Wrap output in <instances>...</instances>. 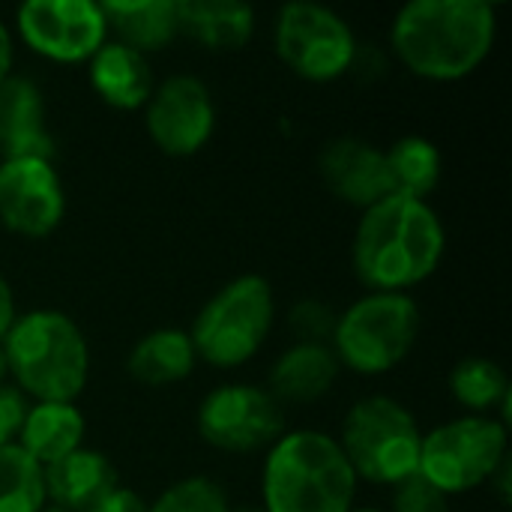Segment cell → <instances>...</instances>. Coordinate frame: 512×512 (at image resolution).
Returning <instances> with one entry per match:
<instances>
[{
	"mask_svg": "<svg viewBox=\"0 0 512 512\" xmlns=\"http://www.w3.org/2000/svg\"><path fill=\"white\" fill-rule=\"evenodd\" d=\"M498 39V9L483 0H411L390 24V54L414 78L453 84L474 75Z\"/></svg>",
	"mask_w": 512,
	"mask_h": 512,
	"instance_id": "2",
	"label": "cell"
},
{
	"mask_svg": "<svg viewBox=\"0 0 512 512\" xmlns=\"http://www.w3.org/2000/svg\"><path fill=\"white\" fill-rule=\"evenodd\" d=\"M87 512H147V504H144L141 495H135V492L120 486L117 492H111L105 501H99L93 510Z\"/></svg>",
	"mask_w": 512,
	"mask_h": 512,
	"instance_id": "31",
	"label": "cell"
},
{
	"mask_svg": "<svg viewBox=\"0 0 512 512\" xmlns=\"http://www.w3.org/2000/svg\"><path fill=\"white\" fill-rule=\"evenodd\" d=\"M318 174L327 192L360 213L393 195L387 156L360 135H336L318 153Z\"/></svg>",
	"mask_w": 512,
	"mask_h": 512,
	"instance_id": "14",
	"label": "cell"
},
{
	"mask_svg": "<svg viewBox=\"0 0 512 512\" xmlns=\"http://www.w3.org/2000/svg\"><path fill=\"white\" fill-rule=\"evenodd\" d=\"M387 69V51L381 45H363L357 42V54H354V63H351V72H357L360 78H381Z\"/></svg>",
	"mask_w": 512,
	"mask_h": 512,
	"instance_id": "30",
	"label": "cell"
},
{
	"mask_svg": "<svg viewBox=\"0 0 512 512\" xmlns=\"http://www.w3.org/2000/svg\"><path fill=\"white\" fill-rule=\"evenodd\" d=\"M48 111L39 84L9 72L0 81V156L3 159H54Z\"/></svg>",
	"mask_w": 512,
	"mask_h": 512,
	"instance_id": "15",
	"label": "cell"
},
{
	"mask_svg": "<svg viewBox=\"0 0 512 512\" xmlns=\"http://www.w3.org/2000/svg\"><path fill=\"white\" fill-rule=\"evenodd\" d=\"M198 366L189 330L156 327L144 333L126 354V372L135 384L150 390H165L186 381Z\"/></svg>",
	"mask_w": 512,
	"mask_h": 512,
	"instance_id": "19",
	"label": "cell"
},
{
	"mask_svg": "<svg viewBox=\"0 0 512 512\" xmlns=\"http://www.w3.org/2000/svg\"><path fill=\"white\" fill-rule=\"evenodd\" d=\"M231 512H264L261 507H246V510H231Z\"/></svg>",
	"mask_w": 512,
	"mask_h": 512,
	"instance_id": "37",
	"label": "cell"
},
{
	"mask_svg": "<svg viewBox=\"0 0 512 512\" xmlns=\"http://www.w3.org/2000/svg\"><path fill=\"white\" fill-rule=\"evenodd\" d=\"M357 486L336 435L321 429H285L264 453L261 510L351 512Z\"/></svg>",
	"mask_w": 512,
	"mask_h": 512,
	"instance_id": "3",
	"label": "cell"
},
{
	"mask_svg": "<svg viewBox=\"0 0 512 512\" xmlns=\"http://www.w3.org/2000/svg\"><path fill=\"white\" fill-rule=\"evenodd\" d=\"M21 42L51 63H87L108 39L102 6L93 0H27L15 9Z\"/></svg>",
	"mask_w": 512,
	"mask_h": 512,
	"instance_id": "11",
	"label": "cell"
},
{
	"mask_svg": "<svg viewBox=\"0 0 512 512\" xmlns=\"http://www.w3.org/2000/svg\"><path fill=\"white\" fill-rule=\"evenodd\" d=\"M351 512H387V510H378V507H354Z\"/></svg>",
	"mask_w": 512,
	"mask_h": 512,
	"instance_id": "36",
	"label": "cell"
},
{
	"mask_svg": "<svg viewBox=\"0 0 512 512\" xmlns=\"http://www.w3.org/2000/svg\"><path fill=\"white\" fill-rule=\"evenodd\" d=\"M87 81L93 93L108 108H117V111L144 108L156 87L150 57L117 39H105L102 48L87 60Z\"/></svg>",
	"mask_w": 512,
	"mask_h": 512,
	"instance_id": "17",
	"label": "cell"
},
{
	"mask_svg": "<svg viewBox=\"0 0 512 512\" xmlns=\"http://www.w3.org/2000/svg\"><path fill=\"white\" fill-rule=\"evenodd\" d=\"M357 42L351 24L336 9L312 0L285 3L273 21L276 57L312 84H330L348 75Z\"/></svg>",
	"mask_w": 512,
	"mask_h": 512,
	"instance_id": "9",
	"label": "cell"
},
{
	"mask_svg": "<svg viewBox=\"0 0 512 512\" xmlns=\"http://www.w3.org/2000/svg\"><path fill=\"white\" fill-rule=\"evenodd\" d=\"M357 483L393 489L420 471L423 429L411 408L393 396L357 399L336 435Z\"/></svg>",
	"mask_w": 512,
	"mask_h": 512,
	"instance_id": "5",
	"label": "cell"
},
{
	"mask_svg": "<svg viewBox=\"0 0 512 512\" xmlns=\"http://www.w3.org/2000/svg\"><path fill=\"white\" fill-rule=\"evenodd\" d=\"M342 375V366L330 345H288L270 366L267 393L285 408H306L327 399Z\"/></svg>",
	"mask_w": 512,
	"mask_h": 512,
	"instance_id": "16",
	"label": "cell"
},
{
	"mask_svg": "<svg viewBox=\"0 0 512 512\" xmlns=\"http://www.w3.org/2000/svg\"><path fill=\"white\" fill-rule=\"evenodd\" d=\"M18 318V306H15V294H12V285L9 279L0 273V342L6 339L9 327L15 324Z\"/></svg>",
	"mask_w": 512,
	"mask_h": 512,
	"instance_id": "32",
	"label": "cell"
},
{
	"mask_svg": "<svg viewBox=\"0 0 512 512\" xmlns=\"http://www.w3.org/2000/svg\"><path fill=\"white\" fill-rule=\"evenodd\" d=\"M39 512H69V510H63V507H54V504H45V507H42Z\"/></svg>",
	"mask_w": 512,
	"mask_h": 512,
	"instance_id": "35",
	"label": "cell"
},
{
	"mask_svg": "<svg viewBox=\"0 0 512 512\" xmlns=\"http://www.w3.org/2000/svg\"><path fill=\"white\" fill-rule=\"evenodd\" d=\"M45 477V501L69 512L93 510L111 492L120 489V477L114 462L90 447L69 453L66 459L48 465Z\"/></svg>",
	"mask_w": 512,
	"mask_h": 512,
	"instance_id": "18",
	"label": "cell"
},
{
	"mask_svg": "<svg viewBox=\"0 0 512 512\" xmlns=\"http://www.w3.org/2000/svg\"><path fill=\"white\" fill-rule=\"evenodd\" d=\"M447 252V228L429 201L390 195L363 210L351 240V267L366 291L411 294L432 279Z\"/></svg>",
	"mask_w": 512,
	"mask_h": 512,
	"instance_id": "1",
	"label": "cell"
},
{
	"mask_svg": "<svg viewBox=\"0 0 512 512\" xmlns=\"http://www.w3.org/2000/svg\"><path fill=\"white\" fill-rule=\"evenodd\" d=\"M144 129L165 156L186 159L201 153L216 132V102L210 87L189 72L156 81L144 105Z\"/></svg>",
	"mask_w": 512,
	"mask_h": 512,
	"instance_id": "12",
	"label": "cell"
},
{
	"mask_svg": "<svg viewBox=\"0 0 512 512\" xmlns=\"http://www.w3.org/2000/svg\"><path fill=\"white\" fill-rule=\"evenodd\" d=\"M423 315L411 294L366 291L345 312L333 330V354L342 369L381 378L399 369L420 342Z\"/></svg>",
	"mask_w": 512,
	"mask_h": 512,
	"instance_id": "7",
	"label": "cell"
},
{
	"mask_svg": "<svg viewBox=\"0 0 512 512\" xmlns=\"http://www.w3.org/2000/svg\"><path fill=\"white\" fill-rule=\"evenodd\" d=\"M384 156H387L393 192L417 201H429V195L438 189L444 174V156L438 144L423 135H402L384 150Z\"/></svg>",
	"mask_w": 512,
	"mask_h": 512,
	"instance_id": "24",
	"label": "cell"
},
{
	"mask_svg": "<svg viewBox=\"0 0 512 512\" xmlns=\"http://www.w3.org/2000/svg\"><path fill=\"white\" fill-rule=\"evenodd\" d=\"M180 33L207 51H240L255 36L258 18L240 0H177Z\"/></svg>",
	"mask_w": 512,
	"mask_h": 512,
	"instance_id": "20",
	"label": "cell"
},
{
	"mask_svg": "<svg viewBox=\"0 0 512 512\" xmlns=\"http://www.w3.org/2000/svg\"><path fill=\"white\" fill-rule=\"evenodd\" d=\"M339 312L315 297L297 300L288 309V330L294 336V342H306V345H330L333 342V330H336Z\"/></svg>",
	"mask_w": 512,
	"mask_h": 512,
	"instance_id": "27",
	"label": "cell"
},
{
	"mask_svg": "<svg viewBox=\"0 0 512 512\" xmlns=\"http://www.w3.org/2000/svg\"><path fill=\"white\" fill-rule=\"evenodd\" d=\"M12 387L30 402H75L90 381L84 330L57 309H30L0 342Z\"/></svg>",
	"mask_w": 512,
	"mask_h": 512,
	"instance_id": "4",
	"label": "cell"
},
{
	"mask_svg": "<svg viewBox=\"0 0 512 512\" xmlns=\"http://www.w3.org/2000/svg\"><path fill=\"white\" fill-rule=\"evenodd\" d=\"M12 60H15V39L0 18V81L12 72Z\"/></svg>",
	"mask_w": 512,
	"mask_h": 512,
	"instance_id": "33",
	"label": "cell"
},
{
	"mask_svg": "<svg viewBox=\"0 0 512 512\" xmlns=\"http://www.w3.org/2000/svg\"><path fill=\"white\" fill-rule=\"evenodd\" d=\"M198 438L228 456L267 453L285 432V408L258 384L213 387L195 411Z\"/></svg>",
	"mask_w": 512,
	"mask_h": 512,
	"instance_id": "10",
	"label": "cell"
},
{
	"mask_svg": "<svg viewBox=\"0 0 512 512\" xmlns=\"http://www.w3.org/2000/svg\"><path fill=\"white\" fill-rule=\"evenodd\" d=\"M27 408H30V402L12 384L0 387V447H9V444L18 441Z\"/></svg>",
	"mask_w": 512,
	"mask_h": 512,
	"instance_id": "29",
	"label": "cell"
},
{
	"mask_svg": "<svg viewBox=\"0 0 512 512\" xmlns=\"http://www.w3.org/2000/svg\"><path fill=\"white\" fill-rule=\"evenodd\" d=\"M63 216L66 192L51 159H0V225L9 234L42 240Z\"/></svg>",
	"mask_w": 512,
	"mask_h": 512,
	"instance_id": "13",
	"label": "cell"
},
{
	"mask_svg": "<svg viewBox=\"0 0 512 512\" xmlns=\"http://www.w3.org/2000/svg\"><path fill=\"white\" fill-rule=\"evenodd\" d=\"M9 381V372H6V360H3V351H0V387Z\"/></svg>",
	"mask_w": 512,
	"mask_h": 512,
	"instance_id": "34",
	"label": "cell"
},
{
	"mask_svg": "<svg viewBox=\"0 0 512 512\" xmlns=\"http://www.w3.org/2000/svg\"><path fill=\"white\" fill-rule=\"evenodd\" d=\"M87 420L75 402H33L18 432V447L45 471L84 447Z\"/></svg>",
	"mask_w": 512,
	"mask_h": 512,
	"instance_id": "21",
	"label": "cell"
},
{
	"mask_svg": "<svg viewBox=\"0 0 512 512\" xmlns=\"http://www.w3.org/2000/svg\"><path fill=\"white\" fill-rule=\"evenodd\" d=\"M453 402L474 417H495L501 411V420L507 423L510 414V378L507 372L489 360V357H462L447 378Z\"/></svg>",
	"mask_w": 512,
	"mask_h": 512,
	"instance_id": "23",
	"label": "cell"
},
{
	"mask_svg": "<svg viewBox=\"0 0 512 512\" xmlns=\"http://www.w3.org/2000/svg\"><path fill=\"white\" fill-rule=\"evenodd\" d=\"M147 512H231V504L213 477L195 474L171 483L153 504H147Z\"/></svg>",
	"mask_w": 512,
	"mask_h": 512,
	"instance_id": "26",
	"label": "cell"
},
{
	"mask_svg": "<svg viewBox=\"0 0 512 512\" xmlns=\"http://www.w3.org/2000/svg\"><path fill=\"white\" fill-rule=\"evenodd\" d=\"M108 36L114 33L117 42L153 54L168 48L180 36L177 0H105L99 3Z\"/></svg>",
	"mask_w": 512,
	"mask_h": 512,
	"instance_id": "22",
	"label": "cell"
},
{
	"mask_svg": "<svg viewBox=\"0 0 512 512\" xmlns=\"http://www.w3.org/2000/svg\"><path fill=\"white\" fill-rule=\"evenodd\" d=\"M387 512H450V498L441 495L420 474H414L390 489V510Z\"/></svg>",
	"mask_w": 512,
	"mask_h": 512,
	"instance_id": "28",
	"label": "cell"
},
{
	"mask_svg": "<svg viewBox=\"0 0 512 512\" xmlns=\"http://www.w3.org/2000/svg\"><path fill=\"white\" fill-rule=\"evenodd\" d=\"M510 459V432L501 417H453L423 432L420 477L441 495H468L492 483L495 471Z\"/></svg>",
	"mask_w": 512,
	"mask_h": 512,
	"instance_id": "8",
	"label": "cell"
},
{
	"mask_svg": "<svg viewBox=\"0 0 512 512\" xmlns=\"http://www.w3.org/2000/svg\"><path fill=\"white\" fill-rule=\"evenodd\" d=\"M42 468L18 447H0V512H39L45 507Z\"/></svg>",
	"mask_w": 512,
	"mask_h": 512,
	"instance_id": "25",
	"label": "cell"
},
{
	"mask_svg": "<svg viewBox=\"0 0 512 512\" xmlns=\"http://www.w3.org/2000/svg\"><path fill=\"white\" fill-rule=\"evenodd\" d=\"M276 327V297L264 276L243 273L225 282L195 315L189 339L201 363L240 369L261 354Z\"/></svg>",
	"mask_w": 512,
	"mask_h": 512,
	"instance_id": "6",
	"label": "cell"
}]
</instances>
